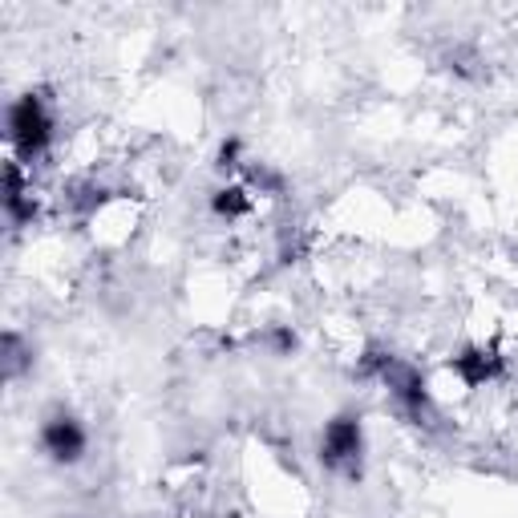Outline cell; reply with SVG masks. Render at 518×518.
Segmentation results:
<instances>
[{
	"mask_svg": "<svg viewBox=\"0 0 518 518\" xmlns=\"http://www.w3.org/2000/svg\"><path fill=\"white\" fill-rule=\"evenodd\" d=\"M12 134H17V142L25 146V150H37V146L45 142L49 122H45V114H41V106L33 102V97H25V102L12 110Z\"/></svg>",
	"mask_w": 518,
	"mask_h": 518,
	"instance_id": "cell-1",
	"label": "cell"
},
{
	"mask_svg": "<svg viewBox=\"0 0 518 518\" xmlns=\"http://www.w3.org/2000/svg\"><path fill=\"white\" fill-rule=\"evenodd\" d=\"M348 453H356V425L336 422L328 430V458H348Z\"/></svg>",
	"mask_w": 518,
	"mask_h": 518,
	"instance_id": "cell-2",
	"label": "cell"
},
{
	"mask_svg": "<svg viewBox=\"0 0 518 518\" xmlns=\"http://www.w3.org/2000/svg\"><path fill=\"white\" fill-rule=\"evenodd\" d=\"M49 446H53L57 458H73V453L81 450V433H77L69 422H57L53 430H49Z\"/></svg>",
	"mask_w": 518,
	"mask_h": 518,
	"instance_id": "cell-3",
	"label": "cell"
}]
</instances>
